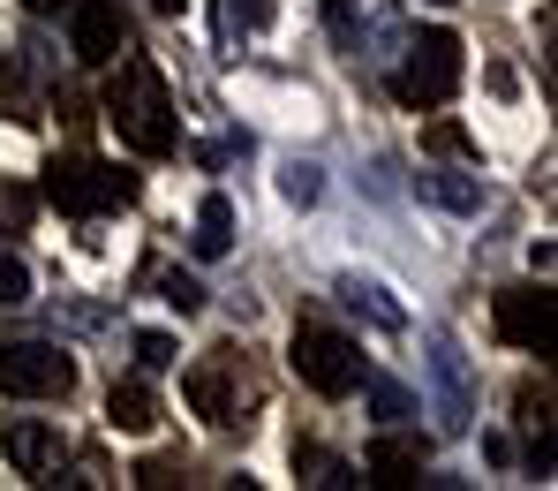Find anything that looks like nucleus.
Returning a JSON list of instances; mask_svg holds the SVG:
<instances>
[{
  "instance_id": "obj_26",
  "label": "nucleus",
  "mask_w": 558,
  "mask_h": 491,
  "mask_svg": "<svg viewBox=\"0 0 558 491\" xmlns=\"http://www.w3.org/2000/svg\"><path fill=\"white\" fill-rule=\"evenodd\" d=\"M521 423L529 431H551V386H521Z\"/></svg>"
},
{
  "instance_id": "obj_11",
  "label": "nucleus",
  "mask_w": 558,
  "mask_h": 491,
  "mask_svg": "<svg viewBox=\"0 0 558 491\" xmlns=\"http://www.w3.org/2000/svg\"><path fill=\"white\" fill-rule=\"evenodd\" d=\"M106 431H129V439L159 431V393L144 386V379H121V386L106 393Z\"/></svg>"
},
{
  "instance_id": "obj_29",
  "label": "nucleus",
  "mask_w": 558,
  "mask_h": 491,
  "mask_svg": "<svg viewBox=\"0 0 558 491\" xmlns=\"http://www.w3.org/2000/svg\"><path fill=\"white\" fill-rule=\"evenodd\" d=\"M23 8H61V0H23Z\"/></svg>"
},
{
  "instance_id": "obj_2",
  "label": "nucleus",
  "mask_w": 558,
  "mask_h": 491,
  "mask_svg": "<svg viewBox=\"0 0 558 491\" xmlns=\"http://www.w3.org/2000/svg\"><path fill=\"white\" fill-rule=\"evenodd\" d=\"M182 393H189V408H196L211 431H250L257 408H265V371H257L250 348L219 340V348H204V356L189 363Z\"/></svg>"
},
{
  "instance_id": "obj_18",
  "label": "nucleus",
  "mask_w": 558,
  "mask_h": 491,
  "mask_svg": "<svg viewBox=\"0 0 558 491\" xmlns=\"http://www.w3.org/2000/svg\"><path fill=\"white\" fill-rule=\"evenodd\" d=\"M423 152H430V159H475V136H468L461 121H430V129H423Z\"/></svg>"
},
{
  "instance_id": "obj_16",
  "label": "nucleus",
  "mask_w": 558,
  "mask_h": 491,
  "mask_svg": "<svg viewBox=\"0 0 558 491\" xmlns=\"http://www.w3.org/2000/svg\"><path fill=\"white\" fill-rule=\"evenodd\" d=\"M340 295H348L355 310H371V318H377V325H385V333H400V325H408V310H400L392 295L377 288V280H340Z\"/></svg>"
},
{
  "instance_id": "obj_1",
  "label": "nucleus",
  "mask_w": 558,
  "mask_h": 491,
  "mask_svg": "<svg viewBox=\"0 0 558 491\" xmlns=\"http://www.w3.org/2000/svg\"><path fill=\"white\" fill-rule=\"evenodd\" d=\"M106 69H113V84H106V121H113V136H121L136 159H174L182 129H174L167 76H159L144 53H121V61H106Z\"/></svg>"
},
{
  "instance_id": "obj_3",
  "label": "nucleus",
  "mask_w": 558,
  "mask_h": 491,
  "mask_svg": "<svg viewBox=\"0 0 558 491\" xmlns=\"http://www.w3.org/2000/svg\"><path fill=\"white\" fill-rule=\"evenodd\" d=\"M38 196H46L53 212H69V219H98V212L136 204V175L106 167V159H92V152H61V159H46Z\"/></svg>"
},
{
  "instance_id": "obj_6",
  "label": "nucleus",
  "mask_w": 558,
  "mask_h": 491,
  "mask_svg": "<svg viewBox=\"0 0 558 491\" xmlns=\"http://www.w3.org/2000/svg\"><path fill=\"white\" fill-rule=\"evenodd\" d=\"M76 363L53 340H8L0 348V400H69Z\"/></svg>"
},
{
  "instance_id": "obj_7",
  "label": "nucleus",
  "mask_w": 558,
  "mask_h": 491,
  "mask_svg": "<svg viewBox=\"0 0 558 491\" xmlns=\"http://www.w3.org/2000/svg\"><path fill=\"white\" fill-rule=\"evenodd\" d=\"M490 333H498L506 348H529V356L551 363V348H558V302H551V288H536V280L498 288V295H490Z\"/></svg>"
},
{
  "instance_id": "obj_25",
  "label": "nucleus",
  "mask_w": 558,
  "mask_h": 491,
  "mask_svg": "<svg viewBox=\"0 0 558 491\" xmlns=\"http://www.w3.org/2000/svg\"><path fill=\"white\" fill-rule=\"evenodd\" d=\"M129 477H136L144 491H167V484H182V462H174V454H151V462H136Z\"/></svg>"
},
{
  "instance_id": "obj_20",
  "label": "nucleus",
  "mask_w": 558,
  "mask_h": 491,
  "mask_svg": "<svg viewBox=\"0 0 558 491\" xmlns=\"http://www.w3.org/2000/svg\"><path fill=\"white\" fill-rule=\"evenodd\" d=\"M31 212H38V190L0 182V227H8V235H23V227H31Z\"/></svg>"
},
{
  "instance_id": "obj_12",
  "label": "nucleus",
  "mask_w": 558,
  "mask_h": 491,
  "mask_svg": "<svg viewBox=\"0 0 558 491\" xmlns=\"http://www.w3.org/2000/svg\"><path fill=\"white\" fill-rule=\"evenodd\" d=\"M415 190L430 196V204H438V212H483V182H475V175H453V167H423V175H415Z\"/></svg>"
},
{
  "instance_id": "obj_23",
  "label": "nucleus",
  "mask_w": 558,
  "mask_h": 491,
  "mask_svg": "<svg viewBox=\"0 0 558 491\" xmlns=\"http://www.w3.org/2000/svg\"><path fill=\"white\" fill-rule=\"evenodd\" d=\"M371 379V371H363ZM371 408L385 416V423H400V416H415V400H408V386H392V379H371Z\"/></svg>"
},
{
  "instance_id": "obj_10",
  "label": "nucleus",
  "mask_w": 558,
  "mask_h": 491,
  "mask_svg": "<svg viewBox=\"0 0 558 491\" xmlns=\"http://www.w3.org/2000/svg\"><path fill=\"white\" fill-rule=\"evenodd\" d=\"M0 446H8V462H15L23 477H38V484H61V462H69V446H61V431H53V423H31V416H15V423L0 431Z\"/></svg>"
},
{
  "instance_id": "obj_28",
  "label": "nucleus",
  "mask_w": 558,
  "mask_h": 491,
  "mask_svg": "<svg viewBox=\"0 0 558 491\" xmlns=\"http://www.w3.org/2000/svg\"><path fill=\"white\" fill-rule=\"evenodd\" d=\"M151 8H159V15H182V0H151Z\"/></svg>"
},
{
  "instance_id": "obj_19",
  "label": "nucleus",
  "mask_w": 558,
  "mask_h": 491,
  "mask_svg": "<svg viewBox=\"0 0 558 491\" xmlns=\"http://www.w3.org/2000/svg\"><path fill=\"white\" fill-rule=\"evenodd\" d=\"M144 280H159V295H167V302H174V310H204V280H196V273H144Z\"/></svg>"
},
{
  "instance_id": "obj_17",
  "label": "nucleus",
  "mask_w": 558,
  "mask_h": 491,
  "mask_svg": "<svg viewBox=\"0 0 558 491\" xmlns=\"http://www.w3.org/2000/svg\"><path fill=\"white\" fill-rule=\"evenodd\" d=\"M0 113H8V121H23V129L38 121V106H31V84H23V61H15V53H0Z\"/></svg>"
},
{
  "instance_id": "obj_22",
  "label": "nucleus",
  "mask_w": 558,
  "mask_h": 491,
  "mask_svg": "<svg viewBox=\"0 0 558 491\" xmlns=\"http://www.w3.org/2000/svg\"><path fill=\"white\" fill-rule=\"evenodd\" d=\"M136 363H144V371H174V363H182L174 333H136Z\"/></svg>"
},
{
  "instance_id": "obj_4",
  "label": "nucleus",
  "mask_w": 558,
  "mask_h": 491,
  "mask_svg": "<svg viewBox=\"0 0 558 491\" xmlns=\"http://www.w3.org/2000/svg\"><path fill=\"white\" fill-rule=\"evenodd\" d=\"M461 69H468V46L461 31H423V38H408V53H400V69H392V98L400 106H446V98L461 92Z\"/></svg>"
},
{
  "instance_id": "obj_13",
  "label": "nucleus",
  "mask_w": 558,
  "mask_h": 491,
  "mask_svg": "<svg viewBox=\"0 0 558 491\" xmlns=\"http://www.w3.org/2000/svg\"><path fill=\"white\" fill-rule=\"evenodd\" d=\"M189 250H196L204 265L234 250V204H227V196H219V190H211V196H204V204H196V235H189Z\"/></svg>"
},
{
  "instance_id": "obj_24",
  "label": "nucleus",
  "mask_w": 558,
  "mask_h": 491,
  "mask_svg": "<svg viewBox=\"0 0 558 491\" xmlns=\"http://www.w3.org/2000/svg\"><path fill=\"white\" fill-rule=\"evenodd\" d=\"M15 302H31V265L0 250V310H15Z\"/></svg>"
},
{
  "instance_id": "obj_21",
  "label": "nucleus",
  "mask_w": 558,
  "mask_h": 491,
  "mask_svg": "<svg viewBox=\"0 0 558 491\" xmlns=\"http://www.w3.org/2000/svg\"><path fill=\"white\" fill-rule=\"evenodd\" d=\"M279 190H287V204H317V196H325V175H317L310 159H294V167L279 175Z\"/></svg>"
},
{
  "instance_id": "obj_15",
  "label": "nucleus",
  "mask_w": 558,
  "mask_h": 491,
  "mask_svg": "<svg viewBox=\"0 0 558 491\" xmlns=\"http://www.w3.org/2000/svg\"><path fill=\"white\" fill-rule=\"evenodd\" d=\"M438 386H446V431H468V363H461V348L453 340H438Z\"/></svg>"
},
{
  "instance_id": "obj_9",
  "label": "nucleus",
  "mask_w": 558,
  "mask_h": 491,
  "mask_svg": "<svg viewBox=\"0 0 558 491\" xmlns=\"http://www.w3.org/2000/svg\"><path fill=\"white\" fill-rule=\"evenodd\" d=\"M423 469H430V439H408V431H385L371 454H363V484H377V491L423 484Z\"/></svg>"
},
{
  "instance_id": "obj_8",
  "label": "nucleus",
  "mask_w": 558,
  "mask_h": 491,
  "mask_svg": "<svg viewBox=\"0 0 558 491\" xmlns=\"http://www.w3.org/2000/svg\"><path fill=\"white\" fill-rule=\"evenodd\" d=\"M69 46H76L84 69L121 61V53H129V15H121V0H76V8H69Z\"/></svg>"
},
{
  "instance_id": "obj_27",
  "label": "nucleus",
  "mask_w": 558,
  "mask_h": 491,
  "mask_svg": "<svg viewBox=\"0 0 558 491\" xmlns=\"http://www.w3.org/2000/svg\"><path fill=\"white\" fill-rule=\"evenodd\" d=\"M325 23H332V38H340L348 53H363V38H355V8H348V0H332V8H325Z\"/></svg>"
},
{
  "instance_id": "obj_5",
  "label": "nucleus",
  "mask_w": 558,
  "mask_h": 491,
  "mask_svg": "<svg viewBox=\"0 0 558 491\" xmlns=\"http://www.w3.org/2000/svg\"><path fill=\"white\" fill-rule=\"evenodd\" d=\"M294 379L310 393H325V400H348V393L363 386V348L340 333V325H317V318H302L294 325Z\"/></svg>"
},
{
  "instance_id": "obj_14",
  "label": "nucleus",
  "mask_w": 558,
  "mask_h": 491,
  "mask_svg": "<svg viewBox=\"0 0 558 491\" xmlns=\"http://www.w3.org/2000/svg\"><path fill=\"white\" fill-rule=\"evenodd\" d=\"M294 477H302V484H317V491L363 484V469H355V462H340V454H325V446H294Z\"/></svg>"
}]
</instances>
